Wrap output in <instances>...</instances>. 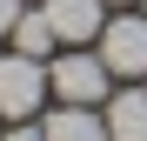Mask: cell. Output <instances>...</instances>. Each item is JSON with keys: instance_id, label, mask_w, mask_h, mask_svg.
<instances>
[{"instance_id": "1", "label": "cell", "mask_w": 147, "mask_h": 141, "mask_svg": "<svg viewBox=\"0 0 147 141\" xmlns=\"http://www.w3.org/2000/svg\"><path fill=\"white\" fill-rule=\"evenodd\" d=\"M47 67L34 54H0V121H34V108L47 101Z\"/></svg>"}, {"instance_id": "2", "label": "cell", "mask_w": 147, "mask_h": 141, "mask_svg": "<svg viewBox=\"0 0 147 141\" xmlns=\"http://www.w3.org/2000/svg\"><path fill=\"white\" fill-rule=\"evenodd\" d=\"M47 87H54L60 101H74V108H94V101H107L114 74H107L100 54H60L54 67H47Z\"/></svg>"}, {"instance_id": "3", "label": "cell", "mask_w": 147, "mask_h": 141, "mask_svg": "<svg viewBox=\"0 0 147 141\" xmlns=\"http://www.w3.org/2000/svg\"><path fill=\"white\" fill-rule=\"evenodd\" d=\"M100 61H107L114 81H140L147 74V20L140 14H120V20L100 27Z\"/></svg>"}, {"instance_id": "4", "label": "cell", "mask_w": 147, "mask_h": 141, "mask_svg": "<svg viewBox=\"0 0 147 141\" xmlns=\"http://www.w3.org/2000/svg\"><path fill=\"white\" fill-rule=\"evenodd\" d=\"M40 7H47V20H54V34L67 47L100 40V27H107V0H40Z\"/></svg>"}, {"instance_id": "5", "label": "cell", "mask_w": 147, "mask_h": 141, "mask_svg": "<svg viewBox=\"0 0 147 141\" xmlns=\"http://www.w3.org/2000/svg\"><path fill=\"white\" fill-rule=\"evenodd\" d=\"M40 134H47V141H114V134H107V114L74 108V101H60L54 114H47V121H40Z\"/></svg>"}, {"instance_id": "6", "label": "cell", "mask_w": 147, "mask_h": 141, "mask_svg": "<svg viewBox=\"0 0 147 141\" xmlns=\"http://www.w3.org/2000/svg\"><path fill=\"white\" fill-rule=\"evenodd\" d=\"M107 134L114 141H147V87L107 94Z\"/></svg>"}, {"instance_id": "7", "label": "cell", "mask_w": 147, "mask_h": 141, "mask_svg": "<svg viewBox=\"0 0 147 141\" xmlns=\"http://www.w3.org/2000/svg\"><path fill=\"white\" fill-rule=\"evenodd\" d=\"M7 40H13V54H34V61H47V54L60 47V34H54V20H47V7H34V14H20Z\"/></svg>"}, {"instance_id": "8", "label": "cell", "mask_w": 147, "mask_h": 141, "mask_svg": "<svg viewBox=\"0 0 147 141\" xmlns=\"http://www.w3.org/2000/svg\"><path fill=\"white\" fill-rule=\"evenodd\" d=\"M20 14H27V7H20V0H0V40L13 34V20H20Z\"/></svg>"}, {"instance_id": "9", "label": "cell", "mask_w": 147, "mask_h": 141, "mask_svg": "<svg viewBox=\"0 0 147 141\" xmlns=\"http://www.w3.org/2000/svg\"><path fill=\"white\" fill-rule=\"evenodd\" d=\"M0 141H47L40 128H27V121H7V134H0Z\"/></svg>"}, {"instance_id": "10", "label": "cell", "mask_w": 147, "mask_h": 141, "mask_svg": "<svg viewBox=\"0 0 147 141\" xmlns=\"http://www.w3.org/2000/svg\"><path fill=\"white\" fill-rule=\"evenodd\" d=\"M114 7H134V0H114Z\"/></svg>"}]
</instances>
